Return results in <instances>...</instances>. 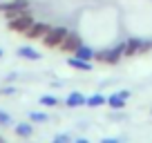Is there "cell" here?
<instances>
[{
  "mask_svg": "<svg viewBox=\"0 0 152 143\" xmlns=\"http://www.w3.org/2000/svg\"><path fill=\"white\" fill-rule=\"evenodd\" d=\"M34 23H36V18H34L31 11H23V14H18V16H14V18L7 20V29L14 31V34H23L25 36V31H27Z\"/></svg>",
  "mask_w": 152,
  "mask_h": 143,
  "instance_id": "obj_1",
  "label": "cell"
},
{
  "mask_svg": "<svg viewBox=\"0 0 152 143\" xmlns=\"http://www.w3.org/2000/svg\"><path fill=\"white\" fill-rule=\"evenodd\" d=\"M23 11H29V0H0V14L5 16V20L14 18Z\"/></svg>",
  "mask_w": 152,
  "mask_h": 143,
  "instance_id": "obj_2",
  "label": "cell"
},
{
  "mask_svg": "<svg viewBox=\"0 0 152 143\" xmlns=\"http://www.w3.org/2000/svg\"><path fill=\"white\" fill-rule=\"evenodd\" d=\"M67 31H69L67 27H52V29H49L47 34H45V38H43V45H45L47 49H58V47H61V43L65 40Z\"/></svg>",
  "mask_w": 152,
  "mask_h": 143,
  "instance_id": "obj_3",
  "label": "cell"
},
{
  "mask_svg": "<svg viewBox=\"0 0 152 143\" xmlns=\"http://www.w3.org/2000/svg\"><path fill=\"white\" fill-rule=\"evenodd\" d=\"M49 29H52V25L36 20V23H34L31 27L25 31V38H29V40H43V38H45V34H47Z\"/></svg>",
  "mask_w": 152,
  "mask_h": 143,
  "instance_id": "obj_4",
  "label": "cell"
},
{
  "mask_svg": "<svg viewBox=\"0 0 152 143\" xmlns=\"http://www.w3.org/2000/svg\"><path fill=\"white\" fill-rule=\"evenodd\" d=\"M81 45L83 43H81V36H78V34H76V31H67L65 40L61 43V47H58V49H61L63 54H74Z\"/></svg>",
  "mask_w": 152,
  "mask_h": 143,
  "instance_id": "obj_5",
  "label": "cell"
},
{
  "mask_svg": "<svg viewBox=\"0 0 152 143\" xmlns=\"http://www.w3.org/2000/svg\"><path fill=\"white\" fill-rule=\"evenodd\" d=\"M128 98H130V92L128 90H119V92H114V94L107 96V105L112 110H123L125 103H128Z\"/></svg>",
  "mask_w": 152,
  "mask_h": 143,
  "instance_id": "obj_6",
  "label": "cell"
},
{
  "mask_svg": "<svg viewBox=\"0 0 152 143\" xmlns=\"http://www.w3.org/2000/svg\"><path fill=\"white\" fill-rule=\"evenodd\" d=\"M16 54H18L20 58H25V61H40V58H43V54L38 52L36 47H29V45L18 47V49H16Z\"/></svg>",
  "mask_w": 152,
  "mask_h": 143,
  "instance_id": "obj_7",
  "label": "cell"
},
{
  "mask_svg": "<svg viewBox=\"0 0 152 143\" xmlns=\"http://www.w3.org/2000/svg\"><path fill=\"white\" fill-rule=\"evenodd\" d=\"M14 132H16V136H20V139H29L34 134V123H31V121L14 123Z\"/></svg>",
  "mask_w": 152,
  "mask_h": 143,
  "instance_id": "obj_8",
  "label": "cell"
},
{
  "mask_svg": "<svg viewBox=\"0 0 152 143\" xmlns=\"http://www.w3.org/2000/svg\"><path fill=\"white\" fill-rule=\"evenodd\" d=\"M87 103V96H83L81 92H69L65 98V105L67 107H83Z\"/></svg>",
  "mask_w": 152,
  "mask_h": 143,
  "instance_id": "obj_9",
  "label": "cell"
},
{
  "mask_svg": "<svg viewBox=\"0 0 152 143\" xmlns=\"http://www.w3.org/2000/svg\"><path fill=\"white\" fill-rule=\"evenodd\" d=\"M67 65L74 67V69H81V72H92V61H83V58H76V56L67 58Z\"/></svg>",
  "mask_w": 152,
  "mask_h": 143,
  "instance_id": "obj_10",
  "label": "cell"
},
{
  "mask_svg": "<svg viewBox=\"0 0 152 143\" xmlns=\"http://www.w3.org/2000/svg\"><path fill=\"white\" fill-rule=\"evenodd\" d=\"M94 54H96V49H94V47H90V45H81V47L76 49L72 56L83 58V61H94Z\"/></svg>",
  "mask_w": 152,
  "mask_h": 143,
  "instance_id": "obj_11",
  "label": "cell"
},
{
  "mask_svg": "<svg viewBox=\"0 0 152 143\" xmlns=\"http://www.w3.org/2000/svg\"><path fill=\"white\" fill-rule=\"evenodd\" d=\"M139 43H141V38H128L125 40V56L132 58L139 54Z\"/></svg>",
  "mask_w": 152,
  "mask_h": 143,
  "instance_id": "obj_12",
  "label": "cell"
},
{
  "mask_svg": "<svg viewBox=\"0 0 152 143\" xmlns=\"http://www.w3.org/2000/svg\"><path fill=\"white\" fill-rule=\"evenodd\" d=\"M107 103V98H105L103 94H92V96H87V107H101V105H105Z\"/></svg>",
  "mask_w": 152,
  "mask_h": 143,
  "instance_id": "obj_13",
  "label": "cell"
},
{
  "mask_svg": "<svg viewBox=\"0 0 152 143\" xmlns=\"http://www.w3.org/2000/svg\"><path fill=\"white\" fill-rule=\"evenodd\" d=\"M29 121L31 123H47L49 114H45V112H29Z\"/></svg>",
  "mask_w": 152,
  "mask_h": 143,
  "instance_id": "obj_14",
  "label": "cell"
},
{
  "mask_svg": "<svg viewBox=\"0 0 152 143\" xmlns=\"http://www.w3.org/2000/svg\"><path fill=\"white\" fill-rule=\"evenodd\" d=\"M0 125H2V128H14V116H11L9 112L0 110Z\"/></svg>",
  "mask_w": 152,
  "mask_h": 143,
  "instance_id": "obj_15",
  "label": "cell"
},
{
  "mask_svg": "<svg viewBox=\"0 0 152 143\" xmlns=\"http://www.w3.org/2000/svg\"><path fill=\"white\" fill-rule=\"evenodd\" d=\"M40 105H45V107H56L58 98H56V96H52V94H45V96H40Z\"/></svg>",
  "mask_w": 152,
  "mask_h": 143,
  "instance_id": "obj_16",
  "label": "cell"
},
{
  "mask_svg": "<svg viewBox=\"0 0 152 143\" xmlns=\"http://www.w3.org/2000/svg\"><path fill=\"white\" fill-rule=\"evenodd\" d=\"M148 52H152V40L141 38V43H139V54H148Z\"/></svg>",
  "mask_w": 152,
  "mask_h": 143,
  "instance_id": "obj_17",
  "label": "cell"
},
{
  "mask_svg": "<svg viewBox=\"0 0 152 143\" xmlns=\"http://www.w3.org/2000/svg\"><path fill=\"white\" fill-rule=\"evenodd\" d=\"M52 143H72V139H69V134H58Z\"/></svg>",
  "mask_w": 152,
  "mask_h": 143,
  "instance_id": "obj_18",
  "label": "cell"
},
{
  "mask_svg": "<svg viewBox=\"0 0 152 143\" xmlns=\"http://www.w3.org/2000/svg\"><path fill=\"white\" fill-rule=\"evenodd\" d=\"M101 143H121V139H116V136H103V139H101Z\"/></svg>",
  "mask_w": 152,
  "mask_h": 143,
  "instance_id": "obj_19",
  "label": "cell"
},
{
  "mask_svg": "<svg viewBox=\"0 0 152 143\" xmlns=\"http://www.w3.org/2000/svg\"><path fill=\"white\" fill-rule=\"evenodd\" d=\"M0 94H7V96H11V94H16V87H5V90L0 92Z\"/></svg>",
  "mask_w": 152,
  "mask_h": 143,
  "instance_id": "obj_20",
  "label": "cell"
},
{
  "mask_svg": "<svg viewBox=\"0 0 152 143\" xmlns=\"http://www.w3.org/2000/svg\"><path fill=\"white\" fill-rule=\"evenodd\" d=\"M74 143H90V141H87V139H76Z\"/></svg>",
  "mask_w": 152,
  "mask_h": 143,
  "instance_id": "obj_21",
  "label": "cell"
},
{
  "mask_svg": "<svg viewBox=\"0 0 152 143\" xmlns=\"http://www.w3.org/2000/svg\"><path fill=\"white\" fill-rule=\"evenodd\" d=\"M2 54H5V52H2V47H0V58H2Z\"/></svg>",
  "mask_w": 152,
  "mask_h": 143,
  "instance_id": "obj_22",
  "label": "cell"
}]
</instances>
